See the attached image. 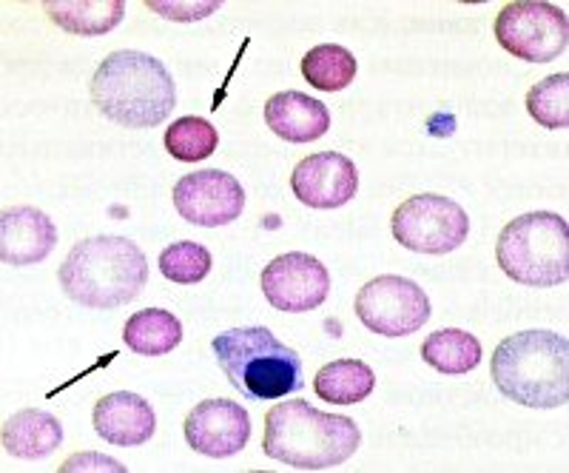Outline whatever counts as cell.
I'll use <instances>...</instances> for the list:
<instances>
[{
    "label": "cell",
    "instance_id": "6da1fadb",
    "mask_svg": "<svg viewBox=\"0 0 569 473\" xmlns=\"http://www.w3.org/2000/svg\"><path fill=\"white\" fill-rule=\"evenodd\" d=\"M362 445V431L350 416L325 414L305 400L279 402L266 416L262 451L268 460L297 471H330Z\"/></svg>",
    "mask_w": 569,
    "mask_h": 473
},
{
    "label": "cell",
    "instance_id": "7a4b0ae2",
    "mask_svg": "<svg viewBox=\"0 0 569 473\" xmlns=\"http://www.w3.org/2000/svg\"><path fill=\"white\" fill-rule=\"evenodd\" d=\"M91 100L111 124L151 129L166 124L177 106V83L154 55L123 49L98 66Z\"/></svg>",
    "mask_w": 569,
    "mask_h": 473
},
{
    "label": "cell",
    "instance_id": "3957f363",
    "mask_svg": "<svg viewBox=\"0 0 569 473\" xmlns=\"http://www.w3.org/2000/svg\"><path fill=\"white\" fill-rule=\"evenodd\" d=\"M60 288L86 308L126 305L149 283V259L129 237L100 234L71 246L58 272Z\"/></svg>",
    "mask_w": 569,
    "mask_h": 473
},
{
    "label": "cell",
    "instance_id": "277c9868",
    "mask_svg": "<svg viewBox=\"0 0 569 473\" xmlns=\"http://www.w3.org/2000/svg\"><path fill=\"white\" fill-rule=\"evenodd\" d=\"M492 383L525 408H561L569 402V343L556 331H521L492 354Z\"/></svg>",
    "mask_w": 569,
    "mask_h": 473
},
{
    "label": "cell",
    "instance_id": "5b68a950",
    "mask_svg": "<svg viewBox=\"0 0 569 473\" xmlns=\"http://www.w3.org/2000/svg\"><path fill=\"white\" fill-rule=\"evenodd\" d=\"M211 351L228 383L251 400H279L305 388L302 357L262 325L222 331Z\"/></svg>",
    "mask_w": 569,
    "mask_h": 473
},
{
    "label": "cell",
    "instance_id": "8992f818",
    "mask_svg": "<svg viewBox=\"0 0 569 473\" xmlns=\"http://www.w3.org/2000/svg\"><path fill=\"white\" fill-rule=\"evenodd\" d=\"M496 259L521 286L552 288L569 277V226L556 211H530L498 234Z\"/></svg>",
    "mask_w": 569,
    "mask_h": 473
},
{
    "label": "cell",
    "instance_id": "52a82bcc",
    "mask_svg": "<svg viewBox=\"0 0 569 473\" xmlns=\"http://www.w3.org/2000/svg\"><path fill=\"white\" fill-rule=\"evenodd\" d=\"M496 40L512 58L527 63H550L567 52V12L556 3H541V0L507 3L496 18Z\"/></svg>",
    "mask_w": 569,
    "mask_h": 473
},
{
    "label": "cell",
    "instance_id": "ba28073f",
    "mask_svg": "<svg viewBox=\"0 0 569 473\" xmlns=\"http://www.w3.org/2000/svg\"><path fill=\"white\" fill-rule=\"evenodd\" d=\"M393 237L416 254H450L465 246L470 217L450 197L413 195L393 211Z\"/></svg>",
    "mask_w": 569,
    "mask_h": 473
},
{
    "label": "cell",
    "instance_id": "9c48e42d",
    "mask_svg": "<svg viewBox=\"0 0 569 473\" xmlns=\"http://www.w3.org/2000/svg\"><path fill=\"white\" fill-rule=\"evenodd\" d=\"M356 317L382 337H410L430 319V299L413 279L385 274L359 288Z\"/></svg>",
    "mask_w": 569,
    "mask_h": 473
},
{
    "label": "cell",
    "instance_id": "30bf717a",
    "mask_svg": "<svg viewBox=\"0 0 569 473\" xmlns=\"http://www.w3.org/2000/svg\"><path fill=\"white\" fill-rule=\"evenodd\" d=\"M262 294L279 312H313L328 299L330 274L313 254H279L262 272Z\"/></svg>",
    "mask_w": 569,
    "mask_h": 473
},
{
    "label": "cell",
    "instance_id": "8fae6325",
    "mask_svg": "<svg viewBox=\"0 0 569 473\" xmlns=\"http://www.w3.org/2000/svg\"><path fill=\"white\" fill-rule=\"evenodd\" d=\"M174 208L182 220L194 223V226H228L246 208V188L228 171H194V175L177 180Z\"/></svg>",
    "mask_w": 569,
    "mask_h": 473
},
{
    "label": "cell",
    "instance_id": "7c38bea8",
    "mask_svg": "<svg viewBox=\"0 0 569 473\" xmlns=\"http://www.w3.org/2000/svg\"><path fill=\"white\" fill-rule=\"evenodd\" d=\"M251 440V420L240 402L202 400L186 416V442L211 460L237 456Z\"/></svg>",
    "mask_w": 569,
    "mask_h": 473
},
{
    "label": "cell",
    "instance_id": "4fadbf2b",
    "mask_svg": "<svg viewBox=\"0 0 569 473\" xmlns=\"http://www.w3.org/2000/svg\"><path fill=\"white\" fill-rule=\"evenodd\" d=\"M291 191L308 208H342L359 191V169L339 151H319L297 162Z\"/></svg>",
    "mask_w": 569,
    "mask_h": 473
},
{
    "label": "cell",
    "instance_id": "5bb4252c",
    "mask_svg": "<svg viewBox=\"0 0 569 473\" xmlns=\"http://www.w3.org/2000/svg\"><path fill=\"white\" fill-rule=\"evenodd\" d=\"M58 246V226L34 206H12L0 215V259L7 266L43 263Z\"/></svg>",
    "mask_w": 569,
    "mask_h": 473
},
{
    "label": "cell",
    "instance_id": "9a60e30c",
    "mask_svg": "<svg viewBox=\"0 0 569 473\" xmlns=\"http://www.w3.org/2000/svg\"><path fill=\"white\" fill-rule=\"evenodd\" d=\"M91 422H94V431L103 442L134 447L154 436L157 414L149 400L131 394V391H114L109 396H100Z\"/></svg>",
    "mask_w": 569,
    "mask_h": 473
},
{
    "label": "cell",
    "instance_id": "2e32d148",
    "mask_svg": "<svg viewBox=\"0 0 569 473\" xmlns=\"http://www.w3.org/2000/svg\"><path fill=\"white\" fill-rule=\"evenodd\" d=\"M266 124L288 144H313L328 135L330 111L305 91H277L266 104Z\"/></svg>",
    "mask_w": 569,
    "mask_h": 473
},
{
    "label": "cell",
    "instance_id": "e0dca14e",
    "mask_svg": "<svg viewBox=\"0 0 569 473\" xmlns=\"http://www.w3.org/2000/svg\"><path fill=\"white\" fill-rule=\"evenodd\" d=\"M63 442V425L46 411H18L3 425V451L18 460H43Z\"/></svg>",
    "mask_w": 569,
    "mask_h": 473
},
{
    "label": "cell",
    "instance_id": "ac0fdd59",
    "mask_svg": "<svg viewBox=\"0 0 569 473\" xmlns=\"http://www.w3.org/2000/svg\"><path fill=\"white\" fill-rule=\"evenodd\" d=\"M43 9L63 32L83 38L109 35L126 14L123 0H46Z\"/></svg>",
    "mask_w": 569,
    "mask_h": 473
},
{
    "label": "cell",
    "instance_id": "d6986e66",
    "mask_svg": "<svg viewBox=\"0 0 569 473\" xmlns=\"http://www.w3.org/2000/svg\"><path fill=\"white\" fill-rule=\"evenodd\" d=\"M123 343L140 357H162L182 343V323L166 308H142L126 323Z\"/></svg>",
    "mask_w": 569,
    "mask_h": 473
},
{
    "label": "cell",
    "instance_id": "ffe728a7",
    "mask_svg": "<svg viewBox=\"0 0 569 473\" xmlns=\"http://www.w3.org/2000/svg\"><path fill=\"white\" fill-rule=\"evenodd\" d=\"M376 388V374L362 359H337L319 368L313 376V391L330 405H356L368 400Z\"/></svg>",
    "mask_w": 569,
    "mask_h": 473
},
{
    "label": "cell",
    "instance_id": "44dd1931",
    "mask_svg": "<svg viewBox=\"0 0 569 473\" xmlns=\"http://www.w3.org/2000/svg\"><path fill=\"white\" fill-rule=\"evenodd\" d=\"M421 359L447 376H461L479 368L481 343L470 331L441 328L421 343Z\"/></svg>",
    "mask_w": 569,
    "mask_h": 473
},
{
    "label": "cell",
    "instance_id": "7402d4cb",
    "mask_svg": "<svg viewBox=\"0 0 569 473\" xmlns=\"http://www.w3.org/2000/svg\"><path fill=\"white\" fill-rule=\"evenodd\" d=\"M302 78L319 91H342L353 83L356 58L345 46H313L302 58Z\"/></svg>",
    "mask_w": 569,
    "mask_h": 473
},
{
    "label": "cell",
    "instance_id": "603a6c76",
    "mask_svg": "<svg viewBox=\"0 0 569 473\" xmlns=\"http://www.w3.org/2000/svg\"><path fill=\"white\" fill-rule=\"evenodd\" d=\"M220 135L202 117H180L166 131V149L180 162H200L217 151Z\"/></svg>",
    "mask_w": 569,
    "mask_h": 473
},
{
    "label": "cell",
    "instance_id": "cb8c5ba5",
    "mask_svg": "<svg viewBox=\"0 0 569 473\" xmlns=\"http://www.w3.org/2000/svg\"><path fill=\"white\" fill-rule=\"evenodd\" d=\"M527 111L543 129L569 126V75H550L527 91Z\"/></svg>",
    "mask_w": 569,
    "mask_h": 473
},
{
    "label": "cell",
    "instance_id": "d4e9b609",
    "mask_svg": "<svg viewBox=\"0 0 569 473\" xmlns=\"http://www.w3.org/2000/svg\"><path fill=\"white\" fill-rule=\"evenodd\" d=\"M160 272L177 286H197L211 274V252L194 240L171 243L160 254Z\"/></svg>",
    "mask_w": 569,
    "mask_h": 473
},
{
    "label": "cell",
    "instance_id": "484cf974",
    "mask_svg": "<svg viewBox=\"0 0 569 473\" xmlns=\"http://www.w3.org/2000/svg\"><path fill=\"white\" fill-rule=\"evenodd\" d=\"M146 9L169 20H202L222 9V0H146Z\"/></svg>",
    "mask_w": 569,
    "mask_h": 473
},
{
    "label": "cell",
    "instance_id": "4316f807",
    "mask_svg": "<svg viewBox=\"0 0 569 473\" xmlns=\"http://www.w3.org/2000/svg\"><path fill=\"white\" fill-rule=\"evenodd\" d=\"M63 473H74V471H114V473H126V465H120L117 460L103 454H74L60 465Z\"/></svg>",
    "mask_w": 569,
    "mask_h": 473
}]
</instances>
